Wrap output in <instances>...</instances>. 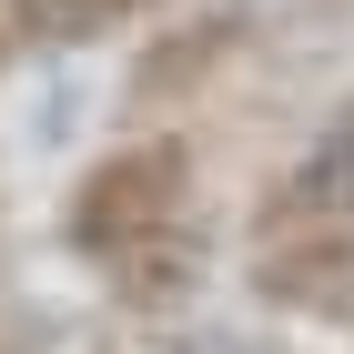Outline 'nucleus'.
I'll return each mask as SVG.
<instances>
[{
	"instance_id": "nucleus-1",
	"label": "nucleus",
	"mask_w": 354,
	"mask_h": 354,
	"mask_svg": "<svg viewBox=\"0 0 354 354\" xmlns=\"http://www.w3.org/2000/svg\"><path fill=\"white\" fill-rule=\"evenodd\" d=\"M61 243L82 253L91 273H111L122 294L162 304L192 283V243H203V172L172 132L111 142L102 162L71 183L61 203Z\"/></svg>"
},
{
	"instance_id": "nucleus-2",
	"label": "nucleus",
	"mask_w": 354,
	"mask_h": 354,
	"mask_svg": "<svg viewBox=\"0 0 354 354\" xmlns=\"http://www.w3.org/2000/svg\"><path fill=\"white\" fill-rule=\"evenodd\" d=\"M243 41H253V10H243V0L183 10V21L132 61V111H183V102H203V91L243 61Z\"/></svg>"
},
{
	"instance_id": "nucleus-3",
	"label": "nucleus",
	"mask_w": 354,
	"mask_h": 354,
	"mask_svg": "<svg viewBox=\"0 0 354 354\" xmlns=\"http://www.w3.org/2000/svg\"><path fill=\"white\" fill-rule=\"evenodd\" d=\"M253 294L294 314H354V233L344 223H263L253 233Z\"/></svg>"
},
{
	"instance_id": "nucleus-4",
	"label": "nucleus",
	"mask_w": 354,
	"mask_h": 354,
	"mask_svg": "<svg viewBox=\"0 0 354 354\" xmlns=\"http://www.w3.org/2000/svg\"><path fill=\"white\" fill-rule=\"evenodd\" d=\"M263 223H344L354 233V91L314 122V142H304L294 162H283V183L263 192Z\"/></svg>"
},
{
	"instance_id": "nucleus-5",
	"label": "nucleus",
	"mask_w": 354,
	"mask_h": 354,
	"mask_svg": "<svg viewBox=\"0 0 354 354\" xmlns=\"http://www.w3.org/2000/svg\"><path fill=\"white\" fill-rule=\"evenodd\" d=\"M142 10H162V0H0V21H10V51H71V41H102V30L142 21Z\"/></svg>"
},
{
	"instance_id": "nucleus-6",
	"label": "nucleus",
	"mask_w": 354,
	"mask_h": 354,
	"mask_svg": "<svg viewBox=\"0 0 354 354\" xmlns=\"http://www.w3.org/2000/svg\"><path fill=\"white\" fill-rule=\"evenodd\" d=\"M61 324L41 314V304H0V354H51Z\"/></svg>"
},
{
	"instance_id": "nucleus-7",
	"label": "nucleus",
	"mask_w": 354,
	"mask_h": 354,
	"mask_svg": "<svg viewBox=\"0 0 354 354\" xmlns=\"http://www.w3.org/2000/svg\"><path fill=\"white\" fill-rule=\"evenodd\" d=\"M0 61H10V21H0Z\"/></svg>"
}]
</instances>
